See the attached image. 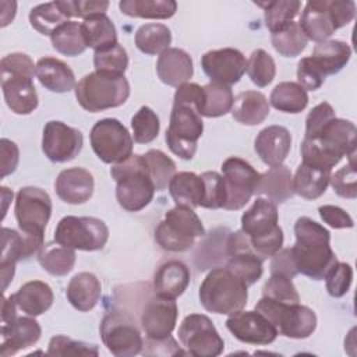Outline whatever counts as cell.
Instances as JSON below:
<instances>
[{
  "label": "cell",
  "mask_w": 357,
  "mask_h": 357,
  "mask_svg": "<svg viewBox=\"0 0 357 357\" xmlns=\"http://www.w3.org/2000/svg\"><path fill=\"white\" fill-rule=\"evenodd\" d=\"M132 139L137 144L152 142L160 130V123L158 114L148 106L139 107V110L131 119Z\"/></svg>",
  "instance_id": "cell-50"
},
{
  "label": "cell",
  "mask_w": 357,
  "mask_h": 357,
  "mask_svg": "<svg viewBox=\"0 0 357 357\" xmlns=\"http://www.w3.org/2000/svg\"><path fill=\"white\" fill-rule=\"evenodd\" d=\"M255 194L266 197L273 204H282L293 197V176L289 167L279 165L259 174Z\"/></svg>",
  "instance_id": "cell-28"
},
{
  "label": "cell",
  "mask_w": 357,
  "mask_h": 357,
  "mask_svg": "<svg viewBox=\"0 0 357 357\" xmlns=\"http://www.w3.org/2000/svg\"><path fill=\"white\" fill-rule=\"evenodd\" d=\"M144 159L146 162V167L155 190H165L169 185L172 177L176 174V163L159 149H149L144 155Z\"/></svg>",
  "instance_id": "cell-48"
},
{
  "label": "cell",
  "mask_w": 357,
  "mask_h": 357,
  "mask_svg": "<svg viewBox=\"0 0 357 357\" xmlns=\"http://www.w3.org/2000/svg\"><path fill=\"white\" fill-rule=\"evenodd\" d=\"M1 89L8 109L15 114H29L38 107L33 78L1 74Z\"/></svg>",
  "instance_id": "cell-23"
},
{
  "label": "cell",
  "mask_w": 357,
  "mask_h": 357,
  "mask_svg": "<svg viewBox=\"0 0 357 357\" xmlns=\"http://www.w3.org/2000/svg\"><path fill=\"white\" fill-rule=\"evenodd\" d=\"M247 74L257 86L264 88L269 85L276 75L275 60L264 49H257L247 60Z\"/></svg>",
  "instance_id": "cell-49"
},
{
  "label": "cell",
  "mask_w": 357,
  "mask_h": 357,
  "mask_svg": "<svg viewBox=\"0 0 357 357\" xmlns=\"http://www.w3.org/2000/svg\"><path fill=\"white\" fill-rule=\"evenodd\" d=\"M93 176L84 167L64 169L54 181L57 197L71 205L86 202L93 194Z\"/></svg>",
  "instance_id": "cell-21"
},
{
  "label": "cell",
  "mask_w": 357,
  "mask_h": 357,
  "mask_svg": "<svg viewBox=\"0 0 357 357\" xmlns=\"http://www.w3.org/2000/svg\"><path fill=\"white\" fill-rule=\"evenodd\" d=\"M14 212L20 231L43 236L52 215V199L39 187H22L17 192Z\"/></svg>",
  "instance_id": "cell-13"
},
{
  "label": "cell",
  "mask_w": 357,
  "mask_h": 357,
  "mask_svg": "<svg viewBox=\"0 0 357 357\" xmlns=\"http://www.w3.org/2000/svg\"><path fill=\"white\" fill-rule=\"evenodd\" d=\"M21 259H24V238L21 231L3 227L1 258H0L3 291L7 289L8 283L13 280L14 272H15V264Z\"/></svg>",
  "instance_id": "cell-36"
},
{
  "label": "cell",
  "mask_w": 357,
  "mask_h": 357,
  "mask_svg": "<svg viewBox=\"0 0 357 357\" xmlns=\"http://www.w3.org/2000/svg\"><path fill=\"white\" fill-rule=\"evenodd\" d=\"M169 192L176 205L197 208L204 195V183L201 176L194 172L176 173L169 183Z\"/></svg>",
  "instance_id": "cell-34"
},
{
  "label": "cell",
  "mask_w": 357,
  "mask_h": 357,
  "mask_svg": "<svg viewBox=\"0 0 357 357\" xmlns=\"http://www.w3.org/2000/svg\"><path fill=\"white\" fill-rule=\"evenodd\" d=\"M335 117H336L335 110L328 102H321L319 105L312 107L305 119V137L304 138L317 137L321 132V130L325 127V124L329 123Z\"/></svg>",
  "instance_id": "cell-57"
},
{
  "label": "cell",
  "mask_w": 357,
  "mask_h": 357,
  "mask_svg": "<svg viewBox=\"0 0 357 357\" xmlns=\"http://www.w3.org/2000/svg\"><path fill=\"white\" fill-rule=\"evenodd\" d=\"M356 137L357 128L351 121L335 117L325 124L317 137L310 139L318 141L325 149L339 156L340 159L347 156L350 160L349 163H354Z\"/></svg>",
  "instance_id": "cell-18"
},
{
  "label": "cell",
  "mask_w": 357,
  "mask_h": 357,
  "mask_svg": "<svg viewBox=\"0 0 357 357\" xmlns=\"http://www.w3.org/2000/svg\"><path fill=\"white\" fill-rule=\"evenodd\" d=\"M156 73L159 79L169 86H180L194 74L191 56L178 47H169L159 54L156 61Z\"/></svg>",
  "instance_id": "cell-25"
},
{
  "label": "cell",
  "mask_w": 357,
  "mask_h": 357,
  "mask_svg": "<svg viewBox=\"0 0 357 357\" xmlns=\"http://www.w3.org/2000/svg\"><path fill=\"white\" fill-rule=\"evenodd\" d=\"M202 100H204L202 86H199L195 82H184L180 86H177L173 103L190 105V106L195 107V110L199 113Z\"/></svg>",
  "instance_id": "cell-60"
},
{
  "label": "cell",
  "mask_w": 357,
  "mask_h": 357,
  "mask_svg": "<svg viewBox=\"0 0 357 357\" xmlns=\"http://www.w3.org/2000/svg\"><path fill=\"white\" fill-rule=\"evenodd\" d=\"M95 71L110 75V77H124L128 67V56L126 49L117 42L109 47L96 50L93 53Z\"/></svg>",
  "instance_id": "cell-46"
},
{
  "label": "cell",
  "mask_w": 357,
  "mask_h": 357,
  "mask_svg": "<svg viewBox=\"0 0 357 357\" xmlns=\"http://www.w3.org/2000/svg\"><path fill=\"white\" fill-rule=\"evenodd\" d=\"M325 286L328 293L335 297H343L353 282V268L346 262L336 261L325 275Z\"/></svg>",
  "instance_id": "cell-54"
},
{
  "label": "cell",
  "mask_w": 357,
  "mask_h": 357,
  "mask_svg": "<svg viewBox=\"0 0 357 357\" xmlns=\"http://www.w3.org/2000/svg\"><path fill=\"white\" fill-rule=\"evenodd\" d=\"M75 251L56 241L46 243L38 252L39 265L53 276H66L75 265Z\"/></svg>",
  "instance_id": "cell-37"
},
{
  "label": "cell",
  "mask_w": 357,
  "mask_h": 357,
  "mask_svg": "<svg viewBox=\"0 0 357 357\" xmlns=\"http://www.w3.org/2000/svg\"><path fill=\"white\" fill-rule=\"evenodd\" d=\"M84 145L82 132L63 121L52 120L43 127L42 151L45 156L56 163L73 160Z\"/></svg>",
  "instance_id": "cell-14"
},
{
  "label": "cell",
  "mask_w": 357,
  "mask_h": 357,
  "mask_svg": "<svg viewBox=\"0 0 357 357\" xmlns=\"http://www.w3.org/2000/svg\"><path fill=\"white\" fill-rule=\"evenodd\" d=\"M99 332L106 349L117 357H131L142 351L141 332L128 312H107L100 321Z\"/></svg>",
  "instance_id": "cell-9"
},
{
  "label": "cell",
  "mask_w": 357,
  "mask_h": 357,
  "mask_svg": "<svg viewBox=\"0 0 357 357\" xmlns=\"http://www.w3.org/2000/svg\"><path fill=\"white\" fill-rule=\"evenodd\" d=\"M109 7V1L105 0H71V10L73 17H78L82 20L106 14V10Z\"/></svg>",
  "instance_id": "cell-63"
},
{
  "label": "cell",
  "mask_w": 357,
  "mask_h": 357,
  "mask_svg": "<svg viewBox=\"0 0 357 357\" xmlns=\"http://www.w3.org/2000/svg\"><path fill=\"white\" fill-rule=\"evenodd\" d=\"M271 273H278L293 279L298 272L291 254V248H280L271 257Z\"/></svg>",
  "instance_id": "cell-61"
},
{
  "label": "cell",
  "mask_w": 357,
  "mask_h": 357,
  "mask_svg": "<svg viewBox=\"0 0 357 357\" xmlns=\"http://www.w3.org/2000/svg\"><path fill=\"white\" fill-rule=\"evenodd\" d=\"M296 243L291 254L297 272L314 280H322L337 261L331 248V233L318 222L301 216L294 223Z\"/></svg>",
  "instance_id": "cell-1"
},
{
  "label": "cell",
  "mask_w": 357,
  "mask_h": 357,
  "mask_svg": "<svg viewBox=\"0 0 357 357\" xmlns=\"http://www.w3.org/2000/svg\"><path fill=\"white\" fill-rule=\"evenodd\" d=\"M81 29L86 46L95 52L117 43L116 26L106 14L84 20L81 22Z\"/></svg>",
  "instance_id": "cell-38"
},
{
  "label": "cell",
  "mask_w": 357,
  "mask_h": 357,
  "mask_svg": "<svg viewBox=\"0 0 357 357\" xmlns=\"http://www.w3.org/2000/svg\"><path fill=\"white\" fill-rule=\"evenodd\" d=\"M276 204L266 198H257L241 216V230L250 240H258L276 231L280 226Z\"/></svg>",
  "instance_id": "cell-19"
},
{
  "label": "cell",
  "mask_w": 357,
  "mask_h": 357,
  "mask_svg": "<svg viewBox=\"0 0 357 357\" xmlns=\"http://www.w3.org/2000/svg\"><path fill=\"white\" fill-rule=\"evenodd\" d=\"M107 240L106 223L92 216H64L54 230V241L73 250H102Z\"/></svg>",
  "instance_id": "cell-8"
},
{
  "label": "cell",
  "mask_w": 357,
  "mask_h": 357,
  "mask_svg": "<svg viewBox=\"0 0 357 357\" xmlns=\"http://www.w3.org/2000/svg\"><path fill=\"white\" fill-rule=\"evenodd\" d=\"M178 308L174 298L155 296L141 312V328L148 339L160 340L172 335L177 322Z\"/></svg>",
  "instance_id": "cell-17"
},
{
  "label": "cell",
  "mask_w": 357,
  "mask_h": 357,
  "mask_svg": "<svg viewBox=\"0 0 357 357\" xmlns=\"http://www.w3.org/2000/svg\"><path fill=\"white\" fill-rule=\"evenodd\" d=\"M190 278H191L190 269L184 262L178 259L167 261L162 264L155 272V276H153L155 294L176 300L188 287Z\"/></svg>",
  "instance_id": "cell-26"
},
{
  "label": "cell",
  "mask_w": 357,
  "mask_h": 357,
  "mask_svg": "<svg viewBox=\"0 0 357 357\" xmlns=\"http://www.w3.org/2000/svg\"><path fill=\"white\" fill-rule=\"evenodd\" d=\"M50 40L53 47L68 57L78 56L85 52L86 42L82 35L81 22L77 21H67L61 24L59 28L53 31L50 35Z\"/></svg>",
  "instance_id": "cell-43"
},
{
  "label": "cell",
  "mask_w": 357,
  "mask_h": 357,
  "mask_svg": "<svg viewBox=\"0 0 357 357\" xmlns=\"http://www.w3.org/2000/svg\"><path fill=\"white\" fill-rule=\"evenodd\" d=\"M205 234L199 216L190 206L176 205L165 213L155 230V240L165 251L181 252L190 250L197 237Z\"/></svg>",
  "instance_id": "cell-5"
},
{
  "label": "cell",
  "mask_w": 357,
  "mask_h": 357,
  "mask_svg": "<svg viewBox=\"0 0 357 357\" xmlns=\"http://www.w3.org/2000/svg\"><path fill=\"white\" fill-rule=\"evenodd\" d=\"M321 219L333 229H350L354 226L351 216L336 205H322L318 208Z\"/></svg>",
  "instance_id": "cell-59"
},
{
  "label": "cell",
  "mask_w": 357,
  "mask_h": 357,
  "mask_svg": "<svg viewBox=\"0 0 357 357\" xmlns=\"http://www.w3.org/2000/svg\"><path fill=\"white\" fill-rule=\"evenodd\" d=\"M332 170L301 162L293 177L294 192L305 199L319 198L329 185Z\"/></svg>",
  "instance_id": "cell-33"
},
{
  "label": "cell",
  "mask_w": 357,
  "mask_h": 357,
  "mask_svg": "<svg viewBox=\"0 0 357 357\" xmlns=\"http://www.w3.org/2000/svg\"><path fill=\"white\" fill-rule=\"evenodd\" d=\"M70 21V15L64 10L61 0L38 4L29 13L31 26L42 35H52L56 28Z\"/></svg>",
  "instance_id": "cell-42"
},
{
  "label": "cell",
  "mask_w": 357,
  "mask_h": 357,
  "mask_svg": "<svg viewBox=\"0 0 357 357\" xmlns=\"http://www.w3.org/2000/svg\"><path fill=\"white\" fill-rule=\"evenodd\" d=\"M204 132L201 114L195 107L183 103H173L166 144L169 149L184 160H191L197 152V141Z\"/></svg>",
  "instance_id": "cell-7"
},
{
  "label": "cell",
  "mask_w": 357,
  "mask_h": 357,
  "mask_svg": "<svg viewBox=\"0 0 357 357\" xmlns=\"http://www.w3.org/2000/svg\"><path fill=\"white\" fill-rule=\"evenodd\" d=\"M262 297H266L278 303H287V304L300 303V296L291 279L278 273H271L269 279L265 282L262 287Z\"/></svg>",
  "instance_id": "cell-51"
},
{
  "label": "cell",
  "mask_w": 357,
  "mask_h": 357,
  "mask_svg": "<svg viewBox=\"0 0 357 357\" xmlns=\"http://www.w3.org/2000/svg\"><path fill=\"white\" fill-rule=\"evenodd\" d=\"M204 183V195L201 205L202 208L208 209H218L223 208L226 201V188L223 176L218 172H204L201 174Z\"/></svg>",
  "instance_id": "cell-52"
},
{
  "label": "cell",
  "mask_w": 357,
  "mask_h": 357,
  "mask_svg": "<svg viewBox=\"0 0 357 357\" xmlns=\"http://www.w3.org/2000/svg\"><path fill=\"white\" fill-rule=\"evenodd\" d=\"M13 296L17 307L29 317L42 315L52 307L54 300L52 287L42 280L26 282Z\"/></svg>",
  "instance_id": "cell-31"
},
{
  "label": "cell",
  "mask_w": 357,
  "mask_h": 357,
  "mask_svg": "<svg viewBox=\"0 0 357 357\" xmlns=\"http://www.w3.org/2000/svg\"><path fill=\"white\" fill-rule=\"evenodd\" d=\"M227 257L229 259L226 268L247 286L254 284L262 276L264 261L252 252L248 243L243 244L238 250L229 254Z\"/></svg>",
  "instance_id": "cell-35"
},
{
  "label": "cell",
  "mask_w": 357,
  "mask_h": 357,
  "mask_svg": "<svg viewBox=\"0 0 357 357\" xmlns=\"http://www.w3.org/2000/svg\"><path fill=\"white\" fill-rule=\"evenodd\" d=\"M135 46L145 54H160L172 43V32L163 24H145L135 32Z\"/></svg>",
  "instance_id": "cell-44"
},
{
  "label": "cell",
  "mask_w": 357,
  "mask_h": 357,
  "mask_svg": "<svg viewBox=\"0 0 357 357\" xmlns=\"http://www.w3.org/2000/svg\"><path fill=\"white\" fill-rule=\"evenodd\" d=\"M177 335L190 356L216 357L223 353L225 342L211 318L204 314L187 315L180 324Z\"/></svg>",
  "instance_id": "cell-11"
},
{
  "label": "cell",
  "mask_w": 357,
  "mask_h": 357,
  "mask_svg": "<svg viewBox=\"0 0 357 357\" xmlns=\"http://www.w3.org/2000/svg\"><path fill=\"white\" fill-rule=\"evenodd\" d=\"M95 155L105 163L116 165L132 155L134 139L128 130L117 119H102L96 121L89 134Z\"/></svg>",
  "instance_id": "cell-10"
},
{
  "label": "cell",
  "mask_w": 357,
  "mask_h": 357,
  "mask_svg": "<svg viewBox=\"0 0 357 357\" xmlns=\"http://www.w3.org/2000/svg\"><path fill=\"white\" fill-rule=\"evenodd\" d=\"M231 116L244 126H257L269 114V100L259 91L240 92L231 106Z\"/></svg>",
  "instance_id": "cell-32"
},
{
  "label": "cell",
  "mask_w": 357,
  "mask_h": 357,
  "mask_svg": "<svg viewBox=\"0 0 357 357\" xmlns=\"http://www.w3.org/2000/svg\"><path fill=\"white\" fill-rule=\"evenodd\" d=\"M102 294V284L99 279L91 272H79L70 280L66 296L70 304L81 311L86 312L92 310Z\"/></svg>",
  "instance_id": "cell-29"
},
{
  "label": "cell",
  "mask_w": 357,
  "mask_h": 357,
  "mask_svg": "<svg viewBox=\"0 0 357 357\" xmlns=\"http://www.w3.org/2000/svg\"><path fill=\"white\" fill-rule=\"evenodd\" d=\"M36 78L50 92L63 93L75 88V75L63 60L45 56L36 63Z\"/></svg>",
  "instance_id": "cell-27"
},
{
  "label": "cell",
  "mask_w": 357,
  "mask_h": 357,
  "mask_svg": "<svg viewBox=\"0 0 357 357\" xmlns=\"http://www.w3.org/2000/svg\"><path fill=\"white\" fill-rule=\"evenodd\" d=\"M204 89V100L199 109V114L205 117H220L231 110L233 106V91L229 85L209 82Z\"/></svg>",
  "instance_id": "cell-45"
},
{
  "label": "cell",
  "mask_w": 357,
  "mask_h": 357,
  "mask_svg": "<svg viewBox=\"0 0 357 357\" xmlns=\"http://www.w3.org/2000/svg\"><path fill=\"white\" fill-rule=\"evenodd\" d=\"M247 287L226 266L213 268L199 286V303L209 312L230 315L245 307Z\"/></svg>",
  "instance_id": "cell-3"
},
{
  "label": "cell",
  "mask_w": 357,
  "mask_h": 357,
  "mask_svg": "<svg viewBox=\"0 0 357 357\" xmlns=\"http://www.w3.org/2000/svg\"><path fill=\"white\" fill-rule=\"evenodd\" d=\"M350 56L351 49L346 42L328 39L317 43L310 57L326 78L328 75L337 74L343 67H346Z\"/></svg>",
  "instance_id": "cell-30"
},
{
  "label": "cell",
  "mask_w": 357,
  "mask_h": 357,
  "mask_svg": "<svg viewBox=\"0 0 357 357\" xmlns=\"http://www.w3.org/2000/svg\"><path fill=\"white\" fill-rule=\"evenodd\" d=\"M130 96L126 77H110L98 71L84 75L75 85V98L82 109L98 113L124 105Z\"/></svg>",
  "instance_id": "cell-4"
},
{
  "label": "cell",
  "mask_w": 357,
  "mask_h": 357,
  "mask_svg": "<svg viewBox=\"0 0 357 357\" xmlns=\"http://www.w3.org/2000/svg\"><path fill=\"white\" fill-rule=\"evenodd\" d=\"M298 25L307 39H311L317 43L328 40V38L336 31L328 0L307 1Z\"/></svg>",
  "instance_id": "cell-24"
},
{
  "label": "cell",
  "mask_w": 357,
  "mask_h": 357,
  "mask_svg": "<svg viewBox=\"0 0 357 357\" xmlns=\"http://www.w3.org/2000/svg\"><path fill=\"white\" fill-rule=\"evenodd\" d=\"M42 329L32 317H15L13 322L1 326L0 353L3 357L13 356L20 350L33 346L40 337Z\"/></svg>",
  "instance_id": "cell-22"
},
{
  "label": "cell",
  "mask_w": 357,
  "mask_h": 357,
  "mask_svg": "<svg viewBox=\"0 0 357 357\" xmlns=\"http://www.w3.org/2000/svg\"><path fill=\"white\" fill-rule=\"evenodd\" d=\"M269 105H272L276 110L284 113H300L308 105L307 91L298 85L297 82L284 81L279 82L271 92Z\"/></svg>",
  "instance_id": "cell-39"
},
{
  "label": "cell",
  "mask_w": 357,
  "mask_h": 357,
  "mask_svg": "<svg viewBox=\"0 0 357 357\" xmlns=\"http://www.w3.org/2000/svg\"><path fill=\"white\" fill-rule=\"evenodd\" d=\"M49 356H98V344H89L79 340H73L64 335H56L47 346Z\"/></svg>",
  "instance_id": "cell-53"
},
{
  "label": "cell",
  "mask_w": 357,
  "mask_h": 357,
  "mask_svg": "<svg viewBox=\"0 0 357 357\" xmlns=\"http://www.w3.org/2000/svg\"><path fill=\"white\" fill-rule=\"evenodd\" d=\"M110 174L117 183L116 199L123 209L138 212L152 201L156 190L144 155H131L124 162L113 165Z\"/></svg>",
  "instance_id": "cell-2"
},
{
  "label": "cell",
  "mask_w": 357,
  "mask_h": 357,
  "mask_svg": "<svg viewBox=\"0 0 357 357\" xmlns=\"http://www.w3.org/2000/svg\"><path fill=\"white\" fill-rule=\"evenodd\" d=\"M0 159H1V177L15 172L20 160V149L15 142L1 138L0 139Z\"/></svg>",
  "instance_id": "cell-62"
},
{
  "label": "cell",
  "mask_w": 357,
  "mask_h": 357,
  "mask_svg": "<svg viewBox=\"0 0 357 357\" xmlns=\"http://www.w3.org/2000/svg\"><path fill=\"white\" fill-rule=\"evenodd\" d=\"M119 8L123 14L148 20H167L177 11L174 0H121Z\"/></svg>",
  "instance_id": "cell-40"
},
{
  "label": "cell",
  "mask_w": 357,
  "mask_h": 357,
  "mask_svg": "<svg viewBox=\"0 0 357 357\" xmlns=\"http://www.w3.org/2000/svg\"><path fill=\"white\" fill-rule=\"evenodd\" d=\"M325 81L324 74L312 63L311 57H303L297 64V84L305 91H317Z\"/></svg>",
  "instance_id": "cell-58"
},
{
  "label": "cell",
  "mask_w": 357,
  "mask_h": 357,
  "mask_svg": "<svg viewBox=\"0 0 357 357\" xmlns=\"http://www.w3.org/2000/svg\"><path fill=\"white\" fill-rule=\"evenodd\" d=\"M291 146V135L283 126H268L255 138L254 149L259 159L273 167L283 165Z\"/></svg>",
  "instance_id": "cell-20"
},
{
  "label": "cell",
  "mask_w": 357,
  "mask_h": 357,
  "mask_svg": "<svg viewBox=\"0 0 357 357\" xmlns=\"http://www.w3.org/2000/svg\"><path fill=\"white\" fill-rule=\"evenodd\" d=\"M222 173L226 188L223 209H241L255 194L259 173L244 159L230 156L222 163Z\"/></svg>",
  "instance_id": "cell-12"
},
{
  "label": "cell",
  "mask_w": 357,
  "mask_h": 357,
  "mask_svg": "<svg viewBox=\"0 0 357 357\" xmlns=\"http://www.w3.org/2000/svg\"><path fill=\"white\" fill-rule=\"evenodd\" d=\"M255 310L265 315L276 326L278 332L290 339H305L317 328L315 312L300 303H278L262 297L255 304Z\"/></svg>",
  "instance_id": "cell-6"
},
{
  "label": "cell",
  "mask_w": 357,
  "mask_h": 357,
  "mask_svg": "<svg viewBox=\"0 0 357 357\" xmlns=\"http://www.w3.org/2000/svg\"><path fill=\"white\" fill-rule=\"evenodd\" d=\"M271 42L280 56L296 57L305 49L308 39L300 28L298 22L293 21L286 28L273 32L271 35Z\"/></svg>",
  "instance_id": "cell-47"
},
{
  "label": "cell",
  "mask_w": 357,
  "mask_h": 357,
  "mask_svg": "<svg viewBox=\"0 0 357 357\" xmlns=\"http://www.w3.org/2000/svg\"><path fill=\"white\" fill-rule=\"evenodd\" d=\"M255 4L264 8L265 25L271 33L290 25L301 8V3L298 0L255 1Z\"/></svg>",
  "instance_id": "cell-41"
},
{
  "label": "cell",
  "mask_w": 357,
  "mask_h": 357,
  "mask_svg": "<svg viewBox=\"0 0 357 357\" xmlns=\"http://www.w3.org/2000/svg\"><path fill=\"white\" fill-rule=\"evenodd\" d=\"M0 70L1 74H8V75H26L33 78L36 75L35 70L36 66H33L32 59L25 54V53H10L4 56L0 61Z\"/></svg>",
  "instance_id": "cell-56"
},
{
  "label": "cell",
  "mask_w": 357,
  "mask_h": 357,
  "mask_svg": "<svg viewBox=\"0 0 357 357\" xmlns=\"http://www.w3.org/2000/svg\"><path fill=\"white\" fill-rule=\"evenodd\" d=\"M226 328L237 340L259 346L275 342L279 333L276 326L257 310H240L230 314L226 319Z\"/></svg>",
  "instance_id": "cell-15"
},
{
  "label": "cell",
  "mask_w": 357,
  "mask_h": 357,
  "mask_svg": "<svg viewBox=\"0 0 357 357\" xmlns=\"http://www.w3.org/2000/svg\"><path fill=\"white\" fill-rule=\"evenodd\" d=\"M329 184L339 197L354 199L357 197V173L354 163H349L331 174Z\"/></svg>",
  "instance_id": "cell-55"
},
{
  "label": "cell",
  "mask_w": 357,
  "mask_h": 357,
  "mask_svg": "<svg viewBox=\"0 0 357 357\" xmlns=\"http://www.w3.org/2000/svg\"><path fill=\"white\" fill-rule=\"evenodd\" d=\"M201 67L211 78V82L233 85L247 71V60L244 54L234 47H223L209 50L201 57Z\"/></svg>",
  "instance_id": "cell-16"
}]
</instances>
